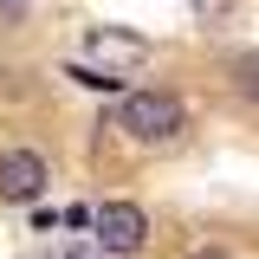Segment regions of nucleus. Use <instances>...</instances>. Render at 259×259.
<instances>
[{
	"instance_id": "obj_2",
	"label": "nucleus",
	"mask_w": 259,
	"mask_h": 259,
	"mask_svg": "<svg viewBox=\"0 0 259 259\" xmlns=\"http://www.w3.org/2000/svg\"><path fill=\"white\" fill-rule=\"evenodd\" d=\"M91 227H97V240H104V253H117V259L143 253V240H149V221H143L136 201H104L91 214Z\"/></svg>"
},
{
	"instance_id": "obj_1",
	"label": "nucleus",
	"mask_w": 259,
	"mask_h": 259,
	"mask_svg": "<svg viewBox=\"0 0 259 259\" xmlns=\"http://www.w3.org/2000/svg\"><path fill=\"white\" fill-rule=\"evenodd\" d=\"M182 123H188V110H182L168 91H130L123 110H117V130L136 136V143H175Z\"/></svg>"
},
{
	"instance_id": "obj_3",
	"label": "nucleus",
	"mask_w": 259,
	"mask_h": 259,
	"mask_svg": "<svg viewBox=\"0 0 259 259\" xmlns=\"http://www.w3.org/2000/svg\"><path fill=\"white\" fill-rule=\"evenodd\" d=\"M46 188V156L39 149H0V201H32Z\"/></svg>"
},
{
	"instance_id": "obj_4",
	"label": "nucleus",
	"mask_w": 259,
	"mask_h": 259,
	"mask_svg": "<svg viewBox=\"0 0 259 259\" xmlns=\"http://www.w3.org/2000/svg\"><path fill=\"white\" fill-rule=\"evenodd\" d=\"M84 52L104 59V71H110V65H143L149 59V39L143 32H123V26H91L84 32Z\"/></svg>"
},
{
	"instance_id": "obj_5",
	"label": "nucleus",
	"mask_w": 259,
	"mask_h": 259,
	"mask_svg": "<svg viewBox=\"0 0 259 259\" xmlns=\"http://www.w3.org/2000/svg\"><path fill=\"white\" fill-rule=\"evenodd\" d=\"M233 91L259 104V52H240V59H233Z\"/></svg>"
},
{
	"instance_id": "obj_7",
	"label": "nucleus",
	"mask_w": 259,
	"mask_h": 259,
	"mask_svg": "<svg viewBox=\"0 0 259 259\" xmlns=\"http://www.w3.org/2000/svg\"><path fill=\"white\" fill-rule=\"evenodd\" d=\"M188 259H233L227 246H201V253H188Z\"/></svg>"
},
{
	"instance_id": "obj_6",
	"label": "nucleus",
	"mask_w": 259,
	"mask_h": 259,
	"mask_svg": "<svg viewBox=\"0 0 259 259\" xmlns=\"http://www.w3.org/2000/svg\"><path fill=\"white\" fill-rule=\"evenodd\" d=\"M52 259H104V253H91V246H52Z\"/></svg>"
}]
</instances>
